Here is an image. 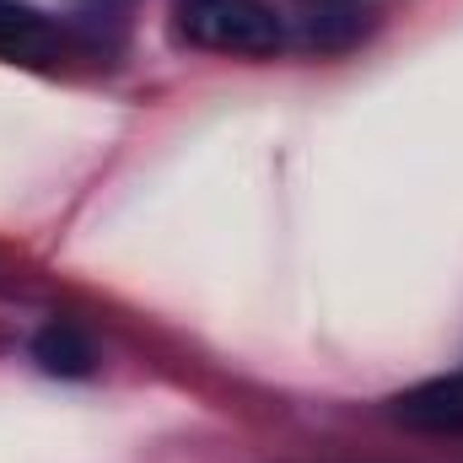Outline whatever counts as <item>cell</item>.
I'll use <instances>...</instances> for the list:
<instances>
[{
  "label": "cell",
  "instance_id": "1",
  "mask_svg": "<svg viewBox=\"0 0 463 463\" xmlns=\"http://www.w3.org/2000/svg\"><path fill=\"white\" fill-rule=\"evenodd\" d=\"M173 33L222 60H275L291 43V22L275 0H173Z\"/></svg>",
  "mask_w": 463,
  "mask_h": 463
},
{
  "label": "cell",
  "instance_id": "2",
  "mask_svg": "<svg viewBox=\"0 0 463 463\" xmlns=\"http://www.w3.org/2000/svg\"><path fill=\"white\" fill-rule=\"evenodd\" d=\"M388 415H393V426H404L415 437L458 442L463 437V366L458 372H437V377L410 383L404 393L388 399Z\"/></svg>",
  "mask_w": 463,
  "mask_h": 463
},
{
  "label": "cell",
  "instance_id": "3",
  "mask_svg": "<svg viewBox=\"0 0 463 463\" xmlns=\"http://www.w3.org/2000/svg\"><path fill=\"white\" fill-rule=\"evenodd\" d=\"M65 54V27L33 0H0V60L5 65H54Z\"/></svg>",
  "mask_w": 463,
  "mask_h": 463
},
{
  "label": "cell",
  "instance_id": "4",
  "mask_svg": "<svg viewBox=\"0 0 463 463\" xmlns=\"http://www.w3.org/2000/svg\"><path fill=\"white\" fill-rule=\"evenodd\" d=\"M33 361H38L49 377H92V372H98V345H92L71 318H49V324L33 335Z\"/></svg>",
  "mask_w": 463,
  "mask_h": 463
},
{
  "label": "cell",
  "instance_id": "5",
  "mask_svg": "<svg viewBox=\"0 0 463 463\" xmlns=\"http://www.w3.org/2000/svg\"><path fill=\"white\" fill-rule=\"evenodd\" d=\"M291 11H302L313 27H361L372 11H383L388 0H286Z\"/></svg>",
  "mask_w": 463,
  "mask_h": 463
}]
</instances>
